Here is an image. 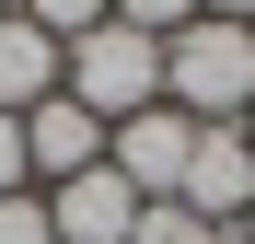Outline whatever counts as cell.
Wrapping results in <instances>:
<instances>
[{"mask_svg":"<svg viewBox=\"0 0 255 244\" xmlns=\"http://www.w3.org/2000/svg\"><path fill=\"white\" fill-rule=\"evenodd\" d=\"M0 12H12V0H0Z\"/></svg>","mask_w":255,"mask_h":244,"instance_id":"15","label":"cell"},{"mask_svg":"<svg viewBox=\"0 0 255 244\" xmlns=\"http://www.w3.org/2000/svg\"><path fill=\"white\" fill-rule=\"evenodd\" d=\"M12 186H35V175H23V116H0V198Z\"/></svg>","mask_w":255,"mask_h":244,"instance_id":"12","label":"cell"},{"mask_svg":"<svg viewBox=\"0 0 255 244\" xmlns=\"http://www.w3.org/2000/svg\"><path fill=\"white\" fill-rule=\"evenodd\" d=\"M105 163H116L139 198H174V186H186V163H197V128H186L174 105H151V116H128V128L105 140Z\"/></svg>","mask_w":255,"mask_h":244,"instance_id":"5","label":"cell"},{"mask_svg":"<svg viewBox=\"0 0 255 244\" xmlns=\"http://www.w3.org/2000/svg\"><path fill=\"white\" fill-rule=\"evenodd\" d=\"M232 244H255V210H244V221H232Z\"/></svg>","mask_w":255,"mask_h":244,"instance_id":"13","label":"cell"},{"mask_svg":"<svg viewBox=\"0 0 255 244\" xmlns=\"http://www.w3.org/2000/svg\"><path fill=\"white\" fill-rule=\"evenodd\" d=\"M93 163H105V116H81L70 93H47L23 116V175L35 186H70V175H93Z\"/></svg>","mask_w":255,"mask_h":244,"instance_id":"6","label":"cell"},{"mask_svg":"<svg viewBox=\"0 0 255 244\" xmlns=\"http://www.w3.org/2000/svg\"><path fill=\"white\" fill-rule=\"evenodd\" d=\"M58 93H70L81 116H105V140H116L128 116L162 105V47H151V35H128V23H93L81 47H58Z\"/></svg>","mask_w":255,"mask_h":244,"instance_id":"2","label":"cell"},{"mask_svg":"<svg viewBox=\"0 0 255 244\" xmlns=\"http://www.w3.org/2000/svg\"><path fill=\"white\" fill-rule=\"evenodd\" d=\"M162 105L186 116V128H244L255 116V23H186L162 35Z\"/></svg>","mask_w":255,"mask_h":244,"instance_id":"1","label":"cell"},{"mask_svg":"<svg viewBox=\"0 0 255 244\" xmlns=\"http://www.w3.org/2000/svg\"><path fill=\"white\" fill-rule=\"evenodd\" d=\"M139 210H151V198L128 186L116 163H93V175L47 186V221H58V244H139Z\"/></svg>","mask_w":255,"mask_h":244,"instance_id":"3","label":"cell"},{"mask_svg":"<svg viewBox=\"0 0 255 244\" xmlns=\"http://www.w3.org/2000/svg\"><path fill=\"white\" fill-rule=\"evenodd\" d=\"M58 93V35H35L23 12H0V116H35Z\"/></svg>","mask_w":255,"mask_h":244,"instance_id":"7","label":"cell"},{"mask_svg":"<svg viewBox=\"0 0 255 244\" xmlns=\"http://www.w3.org/2000/svg\"><path fill=\"white\" fill-rule=\"evenodd\" d=\"M12 12H23L35 35H58V47H81L93 23H116V0H12Z\"/></svg>","mask_w":255,"mask_h":244,"instance_id":"8","label":"cell"},{"mask_svg":"<svg viewBox=\"0 0 255 244\" xmlns=\"http://www.w3.org/2000/svg\"><path fill=\"white\" fill-rule=\"evenodd\" d=\"M116 23L162 47V35H186V23H197V0H116Z\"/></svg>","mask_w":255,"mask_h":244,"instance_id":"11","label":"cell"},{"mask_svg":"<svg viewBox=\"0 0 255 244\" xmlns=\"http://www.w3.org/2000/svg\"><path fill=\"white\" fill-rule=\"evenodd\" d=\"M244 140H255V116H244Z\"/></svg>","mask_w":255,"mask_h":244,"instance_id":"14","label":"cell"},{"mask_svg":"<svg viewBox=\"0 0 255 244\" xmlns=\"http://www.w3.org/2000/svg\"><path fill=\"white\" fill-rule=\"evenodd\" d=\"M174 210H197V221H244L255 210V140L244 128H197V163H186V186H174Z\"/></svg>","mask_w":255,"mask_h":244,"instance_id":"4","label":"cell"},{"mask_svg":"<svg viewBox=\"0 0 255 244\" xmlns=\"http://www.w3.org/2000/svg\"><path fill=\"white\" fill-rule=\"evenodd\" d=\"M0 244H58V221H47V186H12V198H0Z\"/></svg>","mask_w":255,"mask_h":244,"instance_id":"10","label":"cell"},{"mask_svg":"<svg viewBox=\"0 0 255 244\" xmlns=\"http://www.w3.org/2000/svg\"><path fill=\"white\" fill-rule=\"evenodd\" d=\"M139 244H232V233L197 221V210H174V198H151V210H139Z\"/></svg>","mask_w":255,"mask_h":244,"instance_id":"9","label":"cell"}]
</instances>
